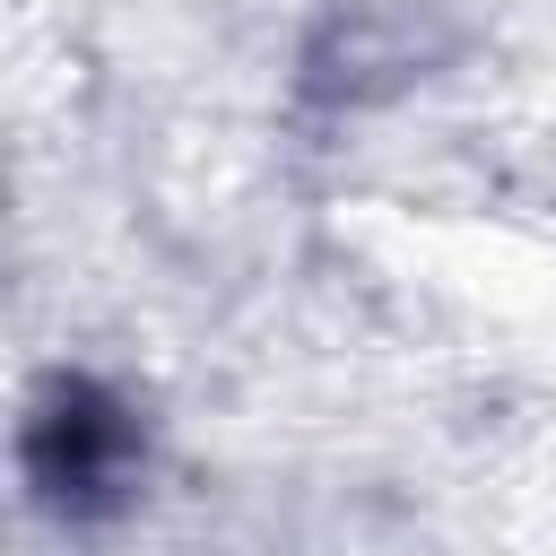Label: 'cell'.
I'll return each mask as SVG.
<instances>
[{"instance_id":"cell-1","label":"cell","mask_w":556,"mask_h":556,"mask_svg":"<svg viewBox=\"0 0 556 556\" xmlns=\"http://www.w3.org/2000/svg\"><path fill=\"white\" fill-rule=\"evenodd\" d=\"M17 469H26V495L52 521H104L139 495L148 426L113 382L43 374V391L26 400V426H17Z\"/></svg>"},{"instance_id":"cell-2","label":"cell","mask_w":556,"mask_h":556,"mask_svg":"<svg viewBox=\"0 0 556 556\" xmlns=\"http://www.w3.org/2000/svg\"><path fill=\"white\" fill-rule=\"evenodd\" d=\"M434 52L443 43L426 35V17L408 0H339L304 43V96L356 113V104H382V96L417 87L434 70Z\"/></svg>"}]
</instances>
